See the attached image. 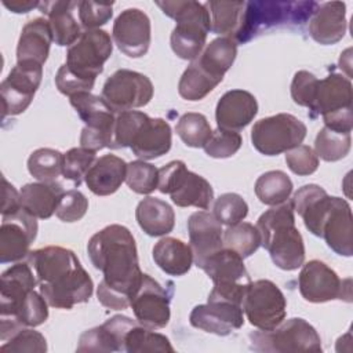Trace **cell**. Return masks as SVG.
<instances>
[{"mask_svg":"<svg viewBox=\"0 0 353 353\" xmlns=\"http://www.w3.org/2000/svg\"><path fill=\"white\" fill-rule=\"evenodd\" d=\"M52 41L50 22L44 18L30 19L22 28L18 40L17 62L37 63L43 66L48 58Z\"/></svg>","mask_w":353,"mask_h":353,"instance_id":"obj_27","label":"cell"},{"mask_svg":"<svg viewBox=\"0 0 353 353\" xmlns=\"http://www.w3.org/2000/svg\"><path fill=\"white\" fill-rule=\"evenodd\" d=\"M306 125L290 113H279L258 120L251 130L254 148L265 156H277L302 145Z\"/></svg>","mask_w":353,"mask_h":353,"instance_id":"obj_10","label":"cell"},{"mask_svg":"<svg viewBox=\"0 0 353 353\" xmlns=\"http://www.w3.org/2000/svg\"><path fill=\"white\" fill-rule=\"evenodd\" d=\"M258 113L256 98L245 90H230L225 92L215 109L218 128L240 131L247 127Z\"/></svg>","mask_w":353,"mask_h":353,"instance_id":"obj_24","label":"cell"},{"mask_svg":"<svg viewBox=\"0 0 353 353\" xmlns=\"http://www.w3.org/2000/svg\"><path fill=\"white\" fill-rule=\"evenodd\" d=\"M201 269L214 283L208 301H228L240 306L243 305L251 279L243 258L237 252L223 247L212 254Z\"/></svg>","mask_w":353,"mask_h":353,"instance_id":"obj_6","label":"cell"},{"mask_svg":"<svg viewBox=\"0 0 353 353\" xmlns=\"http://www.w3.org/2000/svg\"><path fill=\"white\" fill-rule=\"evenodd\" d=\"M149 116L138 110H127L116 114L112 149L130 148L135 134Z\"/></svg>","mask_w":353,"mask_h":353,"instance_id":"obj_46","label":"cell"},{"mask_svg":"<svg viewBox=\"0 0 353 353\" xmlns=\"http://www.w3.org/2000/svg\"><path fill=\"white\" fill-rule=\"evenodd\" d=\"M21 210V194L17 189L3 176V207L1 216H8Z\"/></svg>","mask_w":353,"mask_h":353,"instance_id":"obj_54","label":"cell"},{"mask_svg":"<svg viewBox=\"0 0 353 353\" xmlns=\"http://www.w3.org/2000/svg\"><path fill=\"white\" fill-rule=\"evenodd\" d=\"M171 296L172 287L167 290L153 277L143 273L130 299V306L138 324L150 330L164 328L171 317Z\"/></svg>","mask_w":353,"mask_h":353,"instance_id":"obj_14","label":"cell"},{"mask_svg":"<svg viewBox=\"0 0 353 353\" xmlns=\"http://www.w3.org/2000/svg\"><path fill=\"white\" fill-rule=\"evenodd\" d=\"M28 171L39 182H57L63 171V154L51 148H40L30 153Z\"/></svg>","mask_w":353,"mask_h":353,"instance_id":"obj_40","label":"cell"},{"mask_svg":"<svg viewBox=\"0 0 353 353\" xmlns=\"http://www.w3.org/2000/svg\"><path fill=\"white\" fill-rule=\"evenodd\" d=\"M172 132L170 124L160 117H148L131 143L132 153L141 160H153L171 149Z\"/></svg>","mask_w":353,"mask_h":353,"instance_id":"obj_28","label":"cell"},{"mask_svg":"<svg viewBox=\"0 0 353 353\" xmlns=\"http://www.w3.org/2000/svg\"><path fill=\"white\" fill-rule=\"evenodd\" d=\"M204 6L210 14L211 32L234 41L243 25L245 1H207Z\"/></svg>","mask_w":353,"mask_h":353,"instance_id":"obj_36","label":"cell"},{"mask_svg":"<svg viewBox=\"0 0 353 353\" xmlns=\"http://www.w3.org/2000/svg\"><path fill=\"white\" fill-rule=\"evenodd\" d=\"M175 131L189 148H204L212 134L207 117L196 112L182 114L175 125Z\"/></svg>","mask_w":353,"mask_h":353,"instance_id":"obj_42","label":"cell"},{"mask_svg":"<svg viewBox=\"0 0 353 353\" xmlns=\"http://www.w3.org/2000/svg\"><path fill=\"white\" fill-rule=\"evenodd\" d=\"M123 314L108 319L103 324L84 331L79 338L77 352H121L125 334L137 324Z\"/></svg>","mask_w":353,"mask_h":353,"instance_id":"obj_23","label":"cell"},{"mask_svg":"<svg viewBox=\"0 0 353 353\" xmlns=\"http://www.w3.org/2000/svg\"><path fill=\"white\" fill-rule=\"evenodd\" d=\"M331 199L332 196H328L321 186L309 183L299 188L291 200L294 211L302 218L306 229L317 237H320L321 223L330 208Z\"/></svg>","mask_w":353,"mask_h":353,"instance_id":"obj_29","label":"cell"},{"mask_svg":"<svg viewBox=\"0 0 353 353\" xmlns=\"http://www.w3.org/2000/svg\"><path fill=\"white\" fill-rule=\"evenodd\" d=\"M101 97L116 113H121L148 105L153 97V84L139 72L119 69L106 79Z\"/></svg>","mask_w":353,"mask_h":353,"instance_id":"obj_13","label":"cell"},{"mask_svg":"<svg viewBox=\"0 0 353 353\" xmlns=\"http://www.w3.org/2000/svg\"><path fill=\"white\" fill-rule=\"evenodd\" d=\"M352 148L350 134L336 132L323 127L314 139V153L324 161H338L345 159Z\"/></svg>","mask_w":353,"mask_h":353,"instance_id":"obj_43","label":"cell"},{"mask_svg":"<svg viewBox=\"0 0 353 353\" xmlns=\"http://www.w3.org/2000/svg\"><path fill=\"white\" fill-rule=\"evenodd\" d=\"M88 210L87 197L77 189L63 192L59 204L57 207L55 215L62 222H77L80 221Z\"/></svg>","mask_w":353,"mask_h":353,"instance_id":"obj_50","label":"cell"},{"mask_svg":"<svg viewBox=\"0 0 353 353\" xmlns=\"http://www.w3.org/2000/svg\"><path fill=\"white\" fill-rule=\"evenodd\" d=\"M79 19L85 30L98 29L105 25L113 15V3L77 1Z\"/></svg>","mask_w":353,"mask_h":353,"instance_id":"obj_51","label":"cell"},{"mask_svg":"<svg viewBox=\"0 0 353 353\" xmlns=\"http://www.w3.org/2000/svg\"><path fill=\"white\" fill-rule=\"evenodd\" d=\"M152 255L154 263L170 276H183L193 263L190 245L175 237L160 239L154 244Z\"/></svg>","mask_w":353,"mask_h":353,"instance_id":"obj_34","label":"cell"},{"mask_svg":"<svg viewBox=\"0 0 353 353\" xmlns=\"http://www.w3.org/2000/svg\"><path fill=\"white\" fill-rule=\"evenodd\" d=\"M241 306L250 324L262 331L276 328L287 314L284 294L273 281L266 279L250 283Z\"/></svg>","mask_w":353,"mask_h":353,"instance_id":"obj_12","label":"cell"},{"mask_svg":"<svg viewBox=\"0 0 353 353\" xmlns=\"http://www.w3.org/2000/svg\"><path fill=\"white\" fill-rule=\"evenodd\" d=\"M1 352H28V353H44L47 352V341L33 327L21 328L14 332L6 343L0 346Z\"/></svg>","mask_w":353,"mask_h":353,"instance_id":"obj_49","label":"cell"},{"mask_svg":"<svg viewBox=\"0 0 353 353\" xmlns=\"http://www.w3.org/2000/svg\"><path fill=\"white\" fill-rule=\"evenodd\" d=\"M292 189V181L285 172L280 170H273L262 174L256 179L254 186L258 200L272 207L285 203L290 199Z\"/></svg>","mask_w":353,"mask_h":353,"instance_id":"obj_37","label":"cell"},{"mask_svg":"<svg viewBox=\"0 0 353 353\" xmlns=\"http://www.w3.org/2000/svg\"><path fill=\"white\" fill-rule=\"evenodd\" d=\"M3 6L7 7L11 12L15 14H25L32 11L33 8L40 6V1H30V0H15V1H3Z\"/></svg>","mask_w":353,"mask_h":353,"instance_id":"obj_55","label":"cell"},{"mask_svg":"<svg viewBox=\"0 0 353 353\" xmlns=\"http://www.w3.org/2000/svg\"><path fill=\"white\" fill-rule=\"evenodd\" d=\"M124 352L128 353H152V352H174L170 339L165 335L154 332L141 324H135L124 338Z\"/></svg>","mask_w":353,"mask_h":353,"instance_id":"obj_39","label":"cell"},{"mask_svg":"<svg viewBox=\"0 0 353 353\" xmlns=\"http://www.w3.org/2000/svg\"><path fill=\"white\" fill-rule=\"evenodd\" d=\"M87 251L94 268L103 274L97 290L99 303L112 310L127 309L143 274L132 233L123 225L105 226L91 236Z\"/></svg>","mask_w":353,"mask_h":353,"instance_id":"obj_1","label":"cell"},{"mask_svg":"<svg viewBox=\"0 0 353 353\" xmlns=\"http://www.w3.org/2000/svg\"><path fill=\"white\" fill-rule=\"evenodd\" d=\"M41 65L17 62L0 84L3 117L17 116L28 109L41 83Z\"/></svg>","mask_w":353,"mask_h":353,"instance_id":"obj_16","label":"cell"},{"mask_svg":"<svg viewBox=\"0 0 353 353\" xmlns=\"http://www.w3.org/2000/svg\"><path fill=\"white\" fill-rule=\"evenodd\" d=\"M251 349L256 352H321V339L316 328L301 317L281 321L269 331L250 334Z\"/></svg>","mask_w":353,"mask_h":353,"instance_id":"obj_9","label":"cell"},{"mask_svg":"<svg viewBox=\"0 0 353 353\" xmlns=\"http://www.w3.org/2000/svg\"><path fill=\"white\" fill-rule=\"evenodd\" d=\"M189 323L204 332L226 336L243 327V306L228 301H208L193 307Z\"/></svg>","mask_w":353,"mask_h":353,"instance_id":"obj_20","label":"cell"},{"mask_svg":"<svg viewBox=\"0 0 353 353\" xmlns=\"http://www.w3.org/2000/svg\"><path fill=\"white\" fill-rule=\"evenodd\" d=\"M112 37L124 55L130 58L143 57L152 40L149 17L139 8L121 11L113 23Z\"/></svg>","mask_w":353,"mask_h":353,"instance_id":"obj_18","label":"cell"},{"mask_svg":"<svg viewBox=\"0 0 353 353\" xmlns=\"http://www.w3.org/2000/svg\"><path fill=\"white\" fill-rule=\"evenodd\" d=\"M40 11L48 17L52 39L61 47H70L81 36L80 26L73 15L77 1H40Z\"/></svg>","mask_w":353,"mask_h":353,"instance_id":"obj_30","label":"cell"},{"mask_svg":"<svg viewBox=\"0 0 353 353\" xmlns=\"http://www.w3.org/2000/svg\"><path fill=\"white\" fill-rule=\"evenodd\" d=\"M97 152L88 150L85 148H72L63 154V171L62 175L65 179L70 181L74 186H79L91 165L97 160Z\"/></svg>","mask_w":353,"mask_h":353,"instance_id":"obj_45","label":"cell"},{"mask_svg":"<svg viewBox=\"0 0 353 353\" xmlns=\"http://www.w3.org/2000/svg\"><path fill=\"white\" fill-rule=\"evenodd\" d=\"M353 92L352 81L343 74L331 73L327 77L319 80L314 101L310 110V116H327L339 110L352 109Z\"/></svg>","mask_w":353,"mask_h":353,"instance_id":"obj_25","label":"cell"},{"mask_svg":"<svg viewBox=\"0 0 353 353\" xmlns=\"http://www.w3.org/2000/svg\"><path fill=\"white\" fill-rule=\"evenodd\" d=\"M157 189L170 194L172 203L178 207L210 208L214 200V190L210 182L199 174L186 168L182 160H172L159 168Z\"/></svg>","mask_w":353,"mask_h":353,"instance_id":"obj_7","label":"cell"},{"mask_svg":"<svg viewBox=\"0 0 353 353\" xmlns=\"http://www.w3.org/2000/svg\"><path fill=\"white\" fill-rule=\"evenodd\" d=\"M243 139L237 131L216 128L212 131L208 142L204 146L205 154L214 159H228L239 152Z\"/></svg>","mask_w":353,"mask_h":353,"instance_id":"obj_48","label":"cell"},{"mask_svg":"<svg viewBox=\"0 0 353 353\" xmlns=\"http://www.w3.org/2000/svg\"><path fill=\"white\" fill-rule=\"evenodd\" d=\"M261 245L269 252L273 263L287 272L296 270L305 262V244L295 226L291 201L265 211L256 222Z\"/></svg>","mask_w":353,"mask_h":353,"instance_id":"obj_3","label":"cell"},{"mask_svg":"<svg viewBox=\"0 0 353 353\" xmlns=\"http://www.w3.org/2000/svg\"><path fill=\"white\" fill-rule=\"evenodd\" d=\"M237 55V44L229 37H216L204 47L194 62L210 76L222 81Z\"/></svg>","mask_w":353,"mask_h":353,"instance_id":"obj_35","label":"cell"},{"mask_svg":"<svg viewBox=\"0 0 353 353\" xmlns=\"http://www.w3.org/2000/svg\"><path fill=\"white\" fill-rule=\"evenodd\" d=\"M135 218L139 228L152 237L168 234L175 225L172 207L167 201L152 196L145 197L138 203Z\"/></svg>","mask_w":353,"mask_h":353,"instance_id":"obj_33","label":"cell"},{"mask_svg":"<svg viewBox=\"0 0 353 353\" xmlns=\"http://www.w3.org/2000/svg\"><path fill=\"white\" fill-rule=\"evenodd\" d=\"M189 245L193 252V261L201 269L204 262L216 251L223 248L222 223L207 211L193 212L188 219Z\"/></svg>","mask_w":353,"mask_h":353,"instance_id":"obj_22","label":"cell"},{"mask_svg":"<svg viewBox=\"0 0 353 353\" xmlns=\"http://www.w3.org/2000/svg\"><path fill=\"white\" fill-rule=\"evenodd\" d=\"M317 83H319V79L313 73L307 70L296 72L291 83L292 101L299 106H305L310 109L314 101Z\"/></svg>","mask_w":353,"mask_h":353,"instance_id":"obj_52","label":"cell"},{"mask_svg":"<svg viewBox=\"0 0 353 353\" xmlns=\"http://www.w3.org/2000/svg\"><path fill=\"white\" fill-rule=\"evenodd\" d=\"M317 6L316 1H247L243 25L234 41L245 43L258 32L272 26L302 23L312 17Z\"/></svg>","mask_w":353,"mask_h":353,"instance_id":"obj_5","label":"cell"},{"mask_svg":"<svg viewBox=\"0 0 353 353\" xmlns=\"http://www.w3.org/2000/svg\"><path fill=\"white\" fill-rule=\"evenodd\" d=\"M112 51L113 43L108 32L102 29L85 30L79 40L68 48L65 65L77 77L95 84Z\"/></svg>","mask_w":353,"mask_h":353,"instance_id":"obj_11","label":"cell"},{"mask_svg":"<svg viewBox=\"0 0 353 353\" xmlns=\"http://www.w3.org/2000/svg\"><path fill=\"white\" fill-rule=\"evenodd\" d=\"M298 287L302 298L307 302L323 303L334 299L350 302V280H341L334 269L319 259L302 265Z\"/></svg>","mask_w":353,"mask_h":353,"instance_id":"obj_15","label":"cell"},{"mask_svg":"<svg viewBox=\"0 0 353 353\" xmlns=\"http://www.w3.org/2000/svg\"><path fill=\"white\" fill-rule=\"evenodd\" d=\"M70 105L85 124L80 134V146L92 152L112 149L116 112L102 97L91 92H79L70 97Z\"/></svg>","mask_w":353,"mask_h":353,"instance_id":"obj_8","label":"cell"},{"mask_svg":"<svg viewBox=\"0 0 353 353\" xmlns=\"http://www.w3.org/2000/svg\"><path fill=\"white\" fill-rule=\"evenodd\" d=\"M37 284L29 262H15L1 273L0 281V320H12L28 295Z\"/></svg>","mask_w":353,"mask_h":353,"instance_id":"obj_19","label":"cell"},{"mask_svg":"<svg viewBox=\"0 0 353 353\" xmlns=\"http://www.w3.org/2000/svg\"><path fill=\"white\" fill-rule=\"evenodd\" d=\"M320 237L341 256L353 255V218L349 203L332 196L328 211L324 215Z\"/></svg>","mask_w":353,"mask_h":353,"instance_id":"obj_21","label":"cell"},{"mask_svg":"<svg viewBox=\"0 0 353 353\" xmlns=\"http://www.w3.org/2000/svg\"><path fill=\"white\" fill-rule=\"evenodd\" d=\"M285 153V163L296 175H310L319 168V157L307 145L295 146Z\"/></svg>","mask_w":353,"mask_h":353,"instance_id":"obj_53","label":"cell"},{"mask_svg":"<svg viewBox=\"0 0 353 353\" xmlns=\"http://www.w3.org/2000/svg\"><path fill=\"white\" fill-rule=\"evenodd\" d=\"M346 29V6L342 1L319 4L309 18V33L314 41L323 46H331L342 40Z\"/></svg>","mask_w":353,"mask_h":353,"instance_id":"obj_26","label":"cell"},{"mask_svg":"<svg viewBox=\"0 0 353 353\" xmlns=\"http://www.w3.org/2000/svg\"><path fill=\"white\" fill-rule=\"evenodd\" d=\"M156 6L176 22L170 37L174 54L181 59L194 61L204 50L207 34L211 32L207 7L194 0L156 1Z\"/></svg>","mask_w":353,"mask_h":353,"instance_id":"obj_4","label":"cell"},{"mask_svg":"<svg viewBox=\"0 0 353 353\" xmlns=\"http://www.w3.org/2000/svg\"><path fill=\"white\" fill-rule=\"evenodd\" d=\"M214 216L226 226L243 222L248 214L247 201L237 193H223L214 203Z\"/></svg>","mask_w":353,"mask_h":353,"instance_id":"obj_47","label":"cell"},{"mask_svg":"<svg viewBox=\"0 0 353 353\" xmlns=\"http://www.w3.org/2000/svg\"><path fill=\"white\" fill-rule=\"evenodd\" d=\"M125 183L138 194H149L157 189L159 170L143 160H135L127 164Z\"/></svg>","mask_w":353,"mask_h":353,"instance_id":"obj_44","label":"cell"},{"mask_svg":"<svg viewBox=\"0 0 353 353\" xmlns=\"http://www.w3.org/2000/svg\"><path fill=\"white\" fill-rule=\"evenodd\" d=\"M63 189L57 182H36L22 186L21 208L36 219H48L57 211Z\"/></svg>","mask_w":353,"mask_h":353,"instance_id":"obj_32","label":"cell"},{"mask_svg":"<svg viewBox=\"0 0 353 353\" xmlns=\"http://www.w3.org/2000/svg\"><path fill=\"white\" fill-rule=\"evenodd\" d=\"M28 262L32 266L39 292L55 309H72L88 302L94 284L72 250L48 245L30 251Z\"/></svg>","mask_w":353,"mask_h":353,"instance_id":"obj_2","label":"cell"},{"mask_svg":"<svg viewBox=\"0 0 353 353\" xmlns=\"http://www.w3.org/2000/svg\"><path fill=\"white\" fill-rule=\"evenodd\" d=\"M127 164L114 154H103L95 160L84 181L87 188L97 196H109L119 190L125 181Z\"/></svg>","mask_w":353,"mask_h":353,"instance_id":"obj_31","label":"cell"},{"mask_svg":"<svg viewBox=\"0 0 353 353\" xmlns=\"http://www.w3.org/2000/svg\"><path fill=\"white\" fill-rule=\"evenodd\" d=\"M223 247L237 252L243 259L251 256L261 245V233L256 226L240 222L223 230Z\"/></svg>","mask_w":353,"mask_h":353,"instance_id":"obj_41","label":"cell"},{"mask_svg":"<svg viewBox=\"0 0 353 353\" xmlns=\"http://www.w3.org/2000/svg\"><path fill=\"white\" fill-rule=\"evenodd\" d=\"M37 234V221L22 208L3 216L0 226V262L12 263L26 258Z\"/></svg>","mask_w":353,"mask_h":353,"instance_id":"obj_17","label":"cell"},{"mask_svg":"<svg viewBox=\"0 0 353 353\" xmlns=\"http://www.w3.org/2000/svg\"><path fill=\"white\" fill-rule=\"evenodd\" d=\"M219 83L193 61L179 79L178 92L183 99L194 102L205 98Z\"/></svg>","mask_w":353,"mask_h":353,"instance_id":"obj_38","label":"cell"}]
</instances>
